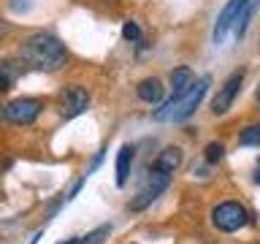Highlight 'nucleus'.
Returning a JSON list of instances; mask_svg holds the SVG:
<instances>
[{
    "mask_svg": "<svg viewBox=\"0 0 260 244\" xmlns=\"http://www.w3.org/2000/svg\"><path fill=\"white\" fill-rule=\"evenodd\" d=\"M257 6H260V0H244V6L239 11V19H236V27H233L236 41H241L244 36H247L249 24H252V19H255V14H257Z\"/></svg>",
    "mask_w": 260,
    "mask_h": 244,
    "instance_id": "9d476101",
    "label": "nucleus"
},
{
    "mask_svg": "<svg viewBox=\"0 0 260 244\" xmlns=\"http://www.w3.org/2000/svg\"><path fill=\"white\" fill-rule=\"evenodd\" d=\"M168 185H171V174H162V171L152 168V171H149V176L144 179L141 190H138L133 198H130L127 209H130V211H144V209H149L152 203L168 190Z\"/></svg>",
    "mask_w": 260,
    "mask_h": 244,
    "instance_id": "20e7f679",
    "label": "nucleus"
},
{
    "mask_svg": "<svg viewBox=\"0 0 260 244\" xmlns=\"http://www.w3.org/2000/svg\"><path fill=\"white\" fill-rule=\"evenodd\" d=\"M133 158H136V149L130 144L119 146V152H117V187H125L127 185L130 168H133Z\"/></svg>",
    "mask_w": 260,
    "mask_h": 244,
    "instance_id": "9b49d317",
    "label": "nucleus"
},
{
    "mask_svg": "<svg viewBox=\"0 0 260 244\" xmlns=\"http://www.w3.org/2000/svg\"><path fill=\"white\" fill-rule=\"evenodd\" d=\"M244 76H247V71L239 68V71H233L231 76L222 81V87H217V95L211 98V114H214V117H222V114L231 111L233 101H236V98H239V93H241Z\"/></svg>",
    "mask_w": 260,
    "mask_h": 244,
    "instance_id": "39448f33",
    "label": "nucleus"
},
{
    "mask_svg": "<svg viewBox=\"0 0 260 244\" xmlns=\"http://www.w3.org/2000/svg\"><path fill=\"white\" fill-rule=\"evenodd\" d=\"M195 81V76H192V68L190 65H179V68H174L171 71V93L174 95H182L187 87H190Z\"/></svg>",
    "mask_w": 260,
    "mask_h": 244,
    "instance_id": "ddd939ff",
    "label": "nucleus"
},
{
    "mask_svg": "<svg viewBox=\"0 0 260 244\" xmlns=\"http://www.w3.org/2000/svg\"><path fill=\"white\" fill-rule=\"evenodd\" d=\"M41 111H44V101H38V98H16L6 106V119L11 122V125H32Z\"/></svg>",
    "mask_w": 260,
    "mask_h": 244,
    "instance_id": "423d86ee",
    "label": "nucleus"
},
{
    "mask_svg": "<svg viewBox=\"0 0 260 244\" xmlns=\"http://www.w3.org/2000/svg\"><path fill=\"white\" fill-rule=\"evenodd\" d=\"M19 60L36 71L54 73L68 63V52H65L62 41L54 38L52 33H32V36H27L22 41Z\"/></svg>",
    "mask_w": 260,
    "mask_h": 244,
    "instance_id": "f257e3e1",
    "label": "nucleus"
},
{
    "mask_svg": "<svg viewBox=\"0 0 260 244\" xmlns=\"http://www.w3.org/2000/svg\"><path fill=\"white\" fill-rule=\"evenodd\" d=\"M111 233V225H101V228H95L92 233H87V236H81L84 239V244H103V239Z\"/></svg>",
    "mask_w": 260,
    "mask_h": 244,
    "instance_id": "a211bd4d",
    "label": "nucleus"
},
{
    "mask_svg": "<svg viewBox=\"0 0 260 244\" xmlns=\"http://www.w3.org/2000/svg\"><path fill=\"white\" fill-rule=\"evenodd\" d=\"M103 152H106V149H101V152H98V155H95V160H92V166H89V168H87V176H89V174H92V171H95V168H98V166H101V163H103Z\"/></svg>",
    "mask_w": 260,
    "mask_h": 244,
    "instance_id": "6ab92c4d",
    "label": "nucleus"
},
{
    "mask_svg": "<svg viewBox=\"0 0 260 244\" xmlns=\"http://www.w3.org/2000/svg\"><path fill=\"white\" fill-rule=\"evenodd\" d=\"M162 93H166V87H162V81L157 76H149L138 84V98H141L144 103H160Z\"/></svg>",
    "mask_w": 260,
    "mask_h": 244,
    "instance_id": "f8f14e48",
    "label": "nucleus"
},
{
    "mask_svg": "<svg viewBox=\"0 0 260 244\" xmlns=\"http://www.w3.org/2000/svg\"><path fill=\"white\" fill-rule=\"evenodd\" d=\"M8 33H11V24H8V22H3V19H0V36H8Z\"/></svg>",
    "mask_w": 260,
    "mask_h": 244,
    "instance_id": "aec40b11",
    "label": "nucleus"
},
{
    "mask_svg": "<svg viewBox=\"0 0 260 244\" xmlns=\"http://www.w3.org/2000/svg\"><path fill=\"white\" fill-rule=\"evenodd\" d=\"M209 87H211V76L195 79L182 95H171L168 101L152 114V119H154V122H184V119H190L192 114L198 111L201 101L206 98Z\"/></svg>",
    "mask_w": 260,
    "mask_h": 244,
    "instance_id": "f03ea898",
    "label": "nucleus"
},
{
    "mask_svg": "<svg viewBox=\"0 0 260 244\" xmlns=\"http://www.w3.org/2000/svg\"><path fill=\"white\" fill-rule=\"evenodd\" d=\"M62 101V111H65V119H73L79 114H84L89 109V93L81 84H68L60 95Z\"/></svg>",
    "mask_w": 260,
    "mask_h": 244,
    "instance_id": "6e6552de",
    "label": "nucleus"
},
{
    "mask_svg": "<svg viewBox=\"0 0 260 244\" xmlns=\"http://www.w3.org/2000/svg\"><path fill=\"white\" fill-rule=\"evenodd\" d=\"M0 119H6V106H0Z\"/></svg>",
    "mask_w": 260,
    "mask_h": 244,
    "instance_id": "5701e85b",
    "label": "nucleus"
},
{
    "mask_svg": "<svg viewBox=\"0 0 260 244\" xmlns=\"http://www.w3.org/2000/svg\"><path fill=\"white\" fill-rule=\"evenodd\" d=\"M222 158H225V146H222V144H219V141L206 144V149H203V160H206L209 166H217Z\"/></svg>",
    "mask_w": 260,
    "mask_h": 244,
    "instance_id": "dca6fc26",
    "label": "nucleus"
},
{
    "mask_svg": "<svg viewBox=\"0 0 260 244\" xmlns=\"http://www.w3.org/2000/svg\"><path fill=\"white\" fill-rule=\"evenodd\" d=\"M122 38L130 41V44H136V41H141V27H138V22L127 19L125 24H122Z\"/></svg>",
    "mask_w": 260,
    "mask_h": 244,
    "instance_id": "f3484780",
    "label": "nucleus"
},
{
    "mask_svg": "<svg viewBox=\"0 0 260 244\" xmlns=\"http://www.w3.org/2000/svg\"><path fill=\"white\" fill-rule=\"evenodd\" d=\"M182 160H184V152L179 149V146H166V149L154 158V166L152 168L162 171V174H176L179 166H182Z\"/></svg>",
    "mask_w": 260,
    "mask_h": 244,
    "instance_id": "1a4fd4ad",
    "label": "nucleus"
},
{
    "mask_svg": "<svg viewBox=\"0 0 260 244\" xmlns=\"http://www.w3.org/2000/svg\"><path fill=\"white\" fill-rule=\"evenodd\" d=\"M239 144L241 146H260V125H247L239 133Z\"/></svg>",
    "mask_w": 260,
    "mask_h": 244,
    "instance_id": "2eb2a0df",
    "label": "nucleus"
},
{
    "mask_svg": "<svg viewBox=\"0 0 260 244\" xmlns=\"http://www.w3.org/2000/svg\"><path fill=\"white\" fill-rule=\"evenodd\" d=\"M62 244H84V239H81V236H76V239H68V241H62Z\"/></svg>",
    "mask_w": 260,
    "mask_h": 244,
    "instance_id": "412c9836",
    "label": "nucleus"
},
{
    "mask_svg": "<svg viewBox=\"0 0 260 244\" xmlns=\"http://www.w3.org/2000/svg\"><path fill=\"white\" fill-rule=\"evenodd\" d=\"M241 6H244V0H228L225 8L219 11L217 22H214V30H211V41H214V46H222V44H225V38L233 33Z\"/></svg>",
    "mask_w": 260,
    "mask_h": 244,
    "instance_id": "0eeeda50",
    "label": "nucleus"
},
{
    "mask_svg": "<svg viewBox=\"0 0 260 244\" xmlns=\"http://www.w3.org/2000/svg\"><path fill=\"white\" fill-rule=\"evenodd\" d=\"M255 101H257V106H260V84H257V93H255Z\"/></svg>",
    "mask_w": 260,
    "mask_h": 244,
    "instance_id": "b1692460",
    "label": "nucleus"
},
{
    "mask_svg": "<svg viewBox=\"0 0 260 244\" xmlns=\"http://www.w3.org/2000/svg\"><path fill=\"white\" fill-rule=\"evenodd\" d=\"M249 211L247 206H241L239 201H225V203H217L211 209V225L222 233H236L241 231L244 225H249Z\"/></svg>",
    "mask_w": 260,
    "mask_h": 244,
    "instance_id": "7ed1b4c3",
    "label": "nucleus"
},
{
    "mask_svg": "<svg viewBox=\"0 0 260 244\" xmlns=\"http://www.w3.org/2000/svg\"><path fill=\"white\" fill-rule=\"evenodd\" d=\"M255 185H260V166H257V171H255Z\"/></svg>",
    "mask_w": 260,
    "mask_h": 244,
    "instance_id": "4be33fe9",
    "label": "nucleus"
},
{
    "mask_svg": "<svg viewBox=\"0 0 260 244\" xmlns=\"http://www.w3.org/2000/svg\"><path fill=\"white\" fill-rule=\"evenodd\" d=\"M19 73H22V65H16L14 60H0V93H8L16 84Z\"/></svg>",
    "mask_w": 260,
    "mask_h": 244,
    "instance_id": "4468645a",
    "label": "nucleus"
}]
</instances>
